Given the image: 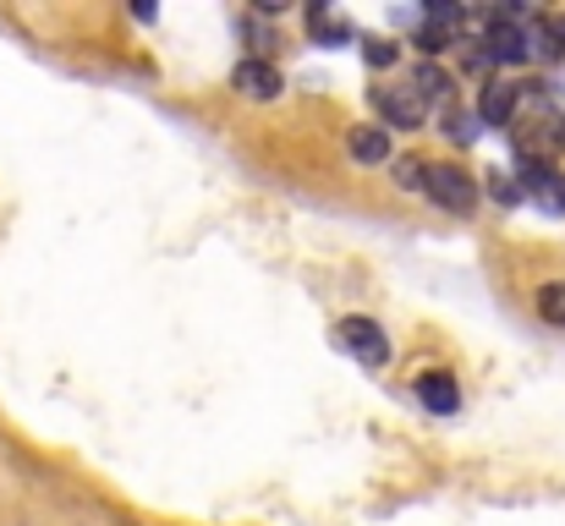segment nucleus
Wrapping results in <instances>:
<instances>
[{"instance_id": "f257e3e1", "label": "nucleus", "mask_w": 565, "mask_h": 526, "mask_svg": "<svg viewBox=\"0 0 565 526\" xmlns=\"http://www.w3.org/2000/svg\"><path fill=\"white\" fill-rule=\"evenodd\" d=\"M423 192H428L439 208H450V214H472V203H478L472 175L456 171V165H428V175H423Z\"/></svg>"}, {"instance_id": "f03ea898", "label": "nucleus", "mask_w": 565, "mask_h": 526, "mask_svg": "<svg viewBox=\"0 0 565 526\" xmlns=\"http://www.w3.org/2000/svg\"><path fill=\"white\" fill-rule=\"evenodd\" d=\"M335 341L352 351L363 367H384L390 362V341H384V330H379L374 319H341L335 324Z\"/></svg>"}, {"instance_id": "7ed1b4c3", "label": "nucleus", "mask_w": 565, "mask_h": 526, "mask_svg": "<svg viewBox=\"0 0 565 526\" xmlns=\"http://www.w3.org/2000/svg\"><path fill=\"white\" fill-rule=\"evenodd\" d=\"M489 61H511V66L527 61V33L511 22V11H494L489 17Z\"/></svg>"}, {"instance_id": "20e7f679", "label": "nucleus", "mask_w": 565, "mask_h": 526, "mask_svg": "<svg viewBox=\"0 0 565 526\" xmlns=\"http://www.w3.org/2000/svg\"><path fill=\"white\" fill-rule=\"evenodd\" d=\"M374 105L390 127H423V116H428V105L412 88H374Z\"/></svg>"}, {"instance_id": "39448f33", "label": "nucleus", "mask_w": 565, "mask_h": 526, "mask_svg": "<svg viewBox=\"0 0 565 526\" xmlns=\"http://www.w3.org/2000/svg\"><path fill=\"white\" fill-rule=\"evenodd\" d=\"M412 395H417V400H423L428 411H439V417H450V411L461 406V384H456L450 373H417Z\"/></svg>"}, {"instance_id": "423d86ee", "label": "nucleus", "mask_w": 565, "mask_h": 526, "mask_svg": "<svg viewBox=\"0 0 565 526\" xmlns=\"http://www.w3.org/2000/svg\"><path fill=\"white\" fill-rule=\"evenodd\" d=\"M231 83H236V94H247V99H275V94L286 88V83H280V72H275L269 61H242Z\"/></svg>"}, {"instance_id": "0eeeda50", "label": "nucleus", "mask_w": 565, "mask_h": 526, "mask_svg": "<svg viewBox=\"0 0 565 526\" xmlns=\"http://www.w3.org/2000/svg\"><path fill=\"white\" fill-rule=\"evenodd\" d=\"M516 110H522V94L511 83H489L483 99H478V121H489V127H511Z\"/></svg>"}, {"instance_id": "6e6552de", "label": "nucleus", "mask_w": 565, "mask_h": 526, "mask_svg": "<svg viewBox=\"0 0 565 526\" xmlns=\"http://www.w3.org/2000/svg\"><path fill=\"white\" fill-rule=\"evenodd\" d=\"M352 160H363V165H384L390 160V132L384 127H352Z\"/></svg>"}, {"instance_id": "1a4fd4ad", "label": "nucleus", "mask_w": 565, "mask_h": 526, "mask_svg": "<svg viewBox=\"0 0 565 526\" xmlns=\"http://www.w3.org/2000/svg\"><path fill=\"white\" fill-rule=\"evenodd\" d=\"M308 33H313L319 44H335V39H352V28H347L341 17H330V6H313V11H308Z\"/></svg>"}, {"instance_id": "9d476101", "label": "nucleus", "mask_w": 565, "mask_h": 526, "mask_svg": "<svg viewBox=\"0 0 565 526\" xmlns=\"http://www.w3.org/2000/svg\"><path fill=\"white\" fill-rule=\"evenodd\" d=\"M412 94L428 105V99H439V94H450V77L434 66V61H417V77H412Z\"/></svg>"}, {"instance_id": "9b49d317", "label": "nucleus", "mask_w": 565, "mask_h": 526, "mask_svg": "<svg viewBox=\"0 0 565 526\" xmlns=\"http://www.w3.org/2000/svg\"><path fill=\"white\" fill-rule=\"evenodd\" d=\"M445 132H450L456 143H472V138H478V116H467V110H445Z\"/></svg>"}, {"instance_id": "f8f14e48", "label": "nucleus", "mask_w": 565, "mask_h": 526, "mask_svg": "<svg viewBox=\"0 0 565 526\" xmlns=\"http://www.w3.org/2000/svg\"><path fill=\"white\" fill-rule=\"evenodd\" d=\"M539 313H544L550 324H565V286H544V291H539Z\"/></svg>"}, {"instance_id": "ddd939ff", "label": "nucleus", "mask_w": 565, "mask_h": 526, "mask_svg": "<svg viewBox=\"0 0 565 526\" xmlns=\"http://www.w3.org/2000/svg\"><path fill=\"white\" fill-rule=\"evenodd\" d=\"M363 61H369V66H395L401 50H395V39H369V44H363Z\"/></svg>"}, {"instance_id": "4468645a", "label": "nucleus", "mask_w": 565, "mask_h": 526, "mask_svg": "<svg viewBox=\"0 0 565 526\" xmlns=\"http://www.w3.org/2000/svg\"><path fill=\"white\" fill-rule=\"evenodd\" d=\"M423 175H428L423 160H412V154H406V160H395V181H401L406 192H417V186H423Z\"/></svg>"}, {"instance_id": "2eb2a0df", "label": "nucleus", "mask_w": 565, "mask_h": 526, "mask_svg": "<svg viewBox=\"0 0 565 526\" xmlns=\"http://www.w3.org/2000/svg\"><path fill=\"white\" fill-rule=\"evenodd\" d=\"M494 197H500V203H516V197H522V186H516L511 175H494Z\"/></svg>"}]
</instances>
